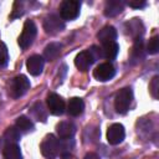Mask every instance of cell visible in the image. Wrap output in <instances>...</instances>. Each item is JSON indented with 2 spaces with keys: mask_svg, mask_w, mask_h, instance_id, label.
<instances>
[{
  "mask_svg": "<svg viewBox=\"0 0 159 159\" xmlns=\"http://www.w3.org/2000/svg\"><path fill=\"white\" fill-rule=\"evenodd\" d=\"M62 159H73V157H72V154L66 153V154H62Z\"/></svg>",
  "mask_w": 159,
  "mask_h": 159,
  "instance_id": "cell-29",
  "label": "cell"
},
{
  "mask_svg": "<svg viewBox=\"0 0 159 159\" xmlns=\"http://www.w3.org/2000/svg\"><path fill=\"white\" fill-rule=\"evenodd\" d=\"M20 132H30V130H32L34 129V124H32V122L27 118V117H25V116H21V117H19L17 119H16V125H15Z\"/></svg>",
  "mask_w": 159,
  "mask_h": 159,
  "instance_id": "cell-23",
  "label": "cell"
},
{
  "mask_svg": "<svg viewBox=\"0 0 159 159\" xmlns=\"http://www.w3.org/2000/svg\"><path fill=\"white\" fill-rule=\"evenodd\" d=\"M43 63H45V60L42 56L40 55H32L27 58L26 61V67H27V71L30 72V75L32 76H39L42 70H43Z\"/></svg>",
  "mask_w": 159,
  "mask_h": 159,
  "instance_id": "cell-12",
  "label": "cell"
},
{
  "mask_svg": "<svg viewBox=\"0 0 159 159\" xmlns=\"http://www.w3.org/2000/svg\"><path fill=\"white\" fill-rule=\"evenodd\" d=\"M84 109V102L82 101V98L80 97H73L68 101V104H67V112L70 116L72 117H77L80 114H82Z\"/></svg>",
  "mask_w": 159,
  "mask_h": 159,
  "instance_id": "cell-17",
  "label": "cell"
},
{
  "mask_svg": "<svg viewBox=\"0 0 159 159\" xmlns=\"http://www.w3.org/2000/svg\"><path fill=\"white\" fill-rule=\"evenodd\" d=\"M145 4L147 2L144 0H134V1H129L128 2V5L130 7H134V9H142V7L145 6Z\"/></svg>",
  "mask_w": 159,
  "mask_h": 159,
  "instance_id": "cell-27",
  "label": "cell"
},
{
  "mask_svg": "<svg viewBox=\"0 0 159 159\" xmlns=\"http://www.w3.org/2000/svg\"><path fill=\"white\" fill-rule=\"evenodd\" d=\"M124 9V2L122 0H109L104 5V15L107 17H113L120 14Z\"/></svg>",
  "mask_w": 159,
  "mask_h": 159,
  "instance_id": "cell-14",
  "label": "cell"
},
{
  "mask_svg": "<svg viewBox=\"0 0 159 159\" xmlns=\"http://www.w3.org/2000/svg\"><path fill=\"white\" fill-rule=\"evenodd\" d=\"M145 56V52H144V45H143V40L142 39H137L134 40V45L132 47V52H130V58L132 61L135 63V62H139L144 58Z\"/></svg>",
  "mask_w": 159,
  "mask_h": 159,
  "instance_id": "cell-18",
  "label": "cell"
},
{
  "mask_svg": "<svg viewBox=\"0 0 159 159\" xmlns=\"http://www.w3.org/2000/svg\"><path fill=\"white\" fill-rule=\"evenodd\" d=\"M149 92L154 99H158L159 94V76H154L149 83Z\"/></svg>",
  "mask_w": 159,
  "mask_h": 159,
  "instance_id": "cell-25",
  "label": "cell"
},
{
  "mask_svg": "<svg viewBox=\"0 0 159 159\" xmlns=\"http://www.w3.org/2000/svg\"><path fill=\"white\" fill-rule=\"evenodd\" d=\"M31 113L32 116L37 119V120H41V122H45L46 118H47V114H46V111L42 106L41 102H36L32 107H31Z\"/></svg>",
  "mask_w": 159,
  "mask_h": 159,
  "instance_id": "cell-22",
  "label": "cell"
},
{
  "mask_svg": "<svg viewBox=\"0 0 159 159\" xmlns=\"http://www.w3.org/2000/svg\"><path fill=\"white\" fill-rule=\"evenodd\" d=\"M124 27H125V32L129 36H132L134 40L142 39V35L144 34V25L139 19L129 20L128 22H125Z\"/></svg>",
  "mask_w": 159,
  "mask_h": 159,
  "instance_id": "cell-11",
  "label": "cell"
},
{
  "mask_svg": "<svg viewBox=\"0 0 159 159\" xmlns=\"http://www.w3.org/2000/svg\"><path fill=\"white\" fill-rule=\"evenodd\" d=\"M114 75H116V68L111 62H103L93 70V77L102 82L112 80Z\"/></svg>",
  "mask_w": 159,
  "mask_h": 159,
  "instance_id": "cell-8",
  "label": "cell"
},
{
  "mask_svg": "<svg viewBox=\"0 0 159 159\" xmlns=\"http://www.w3.org/2000/svg\"><path fill=\"white\" fill-rule=\"evenodd\" d=\"M97 37H98V40L102 45L114 42V40L117 39V30L113 26H109V25L104 26L102 30H99V32L97 34Z\"/></svg>",
  "mask_w": 159,
  "mask_h": 159,
  "instance_id": "cell-15",
  "label": "cell"
},
{
  "mask_svg": "<svg viewBox=\"0 0 159 159\" xmlns=\"http://www.w3.org/2000/svg\"><path fill=\"white\" fill-rule=\"evenodd\" d=\"M40 149H41V153L43 157H46L48 159H53L60 153L61 144L53 134H48L43 138V140L40 145Z\"/></svg>",
  "mask_w": 159,
  "mask_h": 159,
  "instance_id": "cell-4",
  "label": "cell"
},
{
  "mask_svg": "<svg viewBox=\"0 0 159 159\" xmlns=\"http://www.w3.org/2000/svg\"><path fill=\"white\" fill-rule=\"evenodd\" d=\"M84 159H101V158L96 153H88V154H86Z\"/></svg>",
  "mask_w": 159,
  "mask_h": 159,
  "instance_id": "cell-28",
  "label": "cell"
},
{
  "mask_svg": "<svg viewBox=\"0 0 159 159\" xmlns=\"http://www.w3.org/2000/svg\"><path fill=\"white\" fill-rule=\"evenodd\" d=\"M159 51V37L158 36H153L149 39V42L147 45V52H149L150 55H155Z\"/></svg>",
  "mask_w": 159,
  "mask_h": 159,
  "instance_id": "cell-24",
  "label": "cell"
},
{
  "mask_svg": "<svg viewBox=\"0 0 159 159\" xmlns=\"http://www.w3.org/2000/svg\"><path fill=\"white\" fill-rule=\"evenodd\" d=\"M47 107L53 116H61L65 112V101L56 93H50L47 96Z\"/></svg>",
  "mask_w": 159,
  "mask_h": 159,
  "instance_id": "cell-10",
  "label": "cell"
},
{
  "mask_svg": "<svg viewBox=\"0 0 159 159\" xmlns=\"http://www.w3.org/2000/svg\"><path fill=\"white\" fill-rule=\"evenodd\" d=\"M133 101V92L130 88H122L114 97V108L117 113L124 114L128 112Z\"/></svg>",
  "mask_w": 159,
  "mask_h": 159,
  "instance_id": "cell-3",
  "label": "cell"
},
{
  "mask_svg": "<svg viewBox=\"0 0 159 159\" xmlns=\"http://www.w3.org/2000/svg\"><path fill=\"white\" fill-rule=\"evenodd\" d=\"M21 133L16 127H9L4 133V139L6 144H16L17 140H20Z\"/></svg>",
  "mask_w": 159,
  "mask_h": 159,
  "instance_id": "cell-21",
  "label": "cell"
},
{
  "mask_svg": "<svg viewBox=\"0 0 159 159\" xmlns=\"http://www.w3.org/2000/svg\"><path fill=\"white\" fill-rule=\"evenodd\" d=\"M43 29H45L46 34L55 35L57 32H61L65 29V22L56 14H51V15H47L45 17V20H43Z\"/></svg>",
  "mask_w": 159,
  "mask_h": 159,
  "instance_id": "cell-7",
  "label": "cell"
},
{
  "mask_svg": "<svg viewBox=\"0 0 159 159\" xmlns=\"http://www.w3.org/2000/svg\"><path fill=\"white\" fill-rule=\"evenodd\" d=\"M56 132L61 139H70L76 133V125L70 120H63L56 125Z\"/></svg>",
  "mask_w": 159,
  "mask_h": 159,
  "instance_id": "cell-13",
  "label": "cell"
},
{
  "mask_svg": "<svg viewBox=\"0 0 159 159\" xmlns=\"http://www.w3.org/2000/svg\"><path fill=\"white\" fill-rule=\"evenodd\" d=\"M36 34H37V29H36L35 22L32 20L25 21L24 27H22V32H21V35L19 36V40H17L19 46L22 50H26L27 47H30L32 45L35 37H36Z\"/></svg>",
  "mask_w": 159,
  "mask_h": 159,
  "instance_id": "cell-2",
  "label": "cell"
},
{
  "mask_svg": "<svg viewBox=\"0 0 159 159\" xmlns=\"http://www.w3.org/2000/svg\"><path fill=\"white\" fill-rule=\"evenodd\" d=\"M4 159H22L20 147L17 144H6L2 149Z\"/></svg>",
  "mask_w": 159,
  "mask_h": 159,
  "instance_id": "cell-19",
  "label": "cell"
},
{
  "mask_svg": "<svg viewBox=\"0 0 159 159\" xmlns=\"http://www.w3.org/2000/svg\"><path fill=\"white\" fill-rule=\"evenodd\" d=\"M9 62V52L7 47L4 42L0 41V67H5Z\"/></svg>",
  "mask_w": 159,
  "mask_h": 159,
  "instance_id": "cell-26",
  "label": "cell"
},
{
  "mask_svg": "<svg viewBox=\"0 0 159 159\" xmlns=\"http://www.w3.org/2000/svg\"><path fill=\"white\" fill-rule=\"evenodd\" d=\"M102 56L106 57L107 60H114L118 55V51H119V46L118 43L114 41V42H109V43H104L102 46Z\"/></svg>",
  "mask_w": 159,
  "mask_h": 159,
  "instance_id": "cell-20",
  "label": "cell"
},
{
  "mask_svg": "<svg viewBox=\"0 0 159 159\" xmlns=\"http://www.w3.org/2000/svg\"><path fill=\"white\" fill-rule=\"evenodd\" d=\"M81 2L78 0H65L60 5V17L62 20H75L80 15Z\"/></svg>",
  "mask_w": 159,
  "mask_h": 159,
  "instance_id": "cell-5",
  "label": "cell"
},
{
  "mask_svg": "<svg viewBox=\"0 0 159 159\" xmlns=\"http://www.w3.org/2000/svg\"><path fill=\"white\" fill-rule=\"evenodd\" d=\"M98 56H101V52L96 46H93L88 50L81 51L75 58V65L80 71L84 72L92 66V63L98 58Z\"/></svg>",
  "mask_w": 159,
  "mask_h": 159,
  "instance_id": "cell-1",
  "label": "cell"
},
{
  "mask_svg": "<svg viewBox=\"0 0 159 159\" xmlns=\"http://www.w3.org/2000/svg\"><path fill=\"white\" fill-rule=\"evenodd\" d=\"M62 45L60 42H50L43 50V58L47 61H55L61 55Z\"/></svg>",
  "mask_w": 159,
  "mask_h": 159,
  "instance_id": "cell-16",
  "label": "cell"
},
{
  "mask_svg": "<svg viewBox=\"0 0 159 159\" xmlns=\"http://www.w3.org/2000/svg\"><path fill=\"white\" fill-rule=\"evenodd\" d=\"M125 137V130L124 127L120 123H113L108 127L107 129V140L112 145H117L123 142Z\"/></svg>",
  "mask_w": 159,
  "mask_h": 159,
  "instance_id": "cell-9",
  "label": "cell"
},
{
  "mask_svg": "<svg viewBox=\"0 0 159 159\" xmlns=\"http://www.w3.org/2000/svg\"><path fill=\"white\" fill-rule=\"evenodd\" d=\"M29 88H30V81L27 80V77L24 75H19L11 81L10 94L14 98H20L29 91Z\"/></svg>",
  "mask_w": 159,
  "mask_h": 159,
  "instance_id": "cell-6",
  "label": "cell"
}]
</instances>
